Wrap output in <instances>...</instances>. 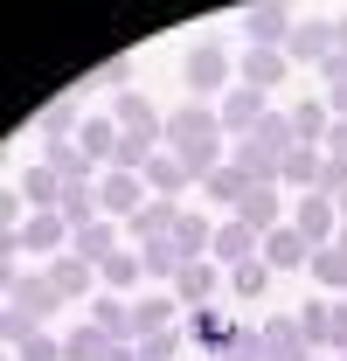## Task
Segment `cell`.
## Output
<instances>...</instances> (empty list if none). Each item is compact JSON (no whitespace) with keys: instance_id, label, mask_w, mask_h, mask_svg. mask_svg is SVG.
<instances>
[{"instance_id":"1","label":"cell","mask_w":347,"mask_h":361,"mask_svg":"<svg viewBox=\"0 0 347 361\" xmlns=\"http://www.w3.org/2000/svg\"><path fill=\"white\" fill-rule=\"evenodd\" d=\"M167 153H181L188 174H195V188H202V174L222 167V118L209 111V104H181V111L167 118Z\"/></svg>"},{"instance_id":"2","label":"cell","mask_w":347,"mask_h":361,"mask_svg":"<svg viewBox=\"0 0 347 361\" xmlns=\"http://www.w3.org/2000/svg\"><path fill=\"white\" fill-rule=\"evenodd\" d=\"M56 306H70L56 285H49V271H7V348H21L28 334H42V319L56 313Z\"/></svg>"},{"instance_id":"3","label":"cell","mask_w":347,"mask_h":361,"mask_svg":"<svg viewBox=\"0 0 347 361\" xmlns=\"http://www.w3.org/2000/svg\"><path fill=\"white\" fill-rule=\"evenodd\" d=\"M181 77H188L195 97H222V90L236 84V63H229V49H222V42H195V49H188V63H181Z\"/></svg>"},{"instance_id":"4","label":"cell","mask_w":347,"mask_h":361,"mask_svg":"<svg viewBox=\"0 0 347 361\" xmlns=\"http://www.w3.org/2000/svg\"><path fill=\"white\" fill-rule=\"evenodd\" d=\"M146 202H153V188H146L139 174H126V167H111V174L97 180V209H104L111 223H132Z\"/></svg>"},{"instance_id":"5","label":"cell","mask_w":347,"mask_h":361,"mask_svg":"<svg viewBox=\"0 0 347 361\" xmlns=\"http://www.w3.org/2000/svg\"><path fill=\"white\" fill-rule=\"evenodd\" d=\"M292 21H299V14L278 7V0H264V7H243V14H236V28L250 35V49H285V42H292Z\"/></svg>"},{"instance_id":"6","label":"cell","mask_w":347,"mask_h":361,"mask_svg":"<svg viewBox=\"0 0 347 361\" xmlns=\"http://www.w3.org/2000/svg\"><path fill=\"white\" fill-rule=\"evenodd\" d=\"M264 111H271V104H264V90H250V84H229V90H222V104H216L222 139H250Z\"/></svg>"},{"instance_id":"7","label":"cell","mask_w":347,"mask_h":361,"mask_svg":"<svg viewBox=\"0 0 347 361\" xmlns=\"http://www.w3.org/2000/svg\"><path fill=\"white\" fill-rule=\"evenodd\" d=\"M63 243H70V223H63L56 209H35L21 229H7V250H42V257H63Z\"/></svg>"},{"instance_id":"8","label":"cell","mask_w":347,"mask_h":361,"mask_svg":"<svg viewBox=\"0 0 347 361\" xmlns=\"http://www.w3.org/2000/svg\"><path fill=\"white\" fill-rule=\"evenodd\" d=\"M292 229H299L312 250H327V243L341 236V209H334L327 195H299V209H292Z\"/></svg>"},{"instance_id":"9","label":"cell","mask_w":347,"mask_h":361,"mask_svg":"<svg viewBox=\"0 0 347 361\" xmlns=\"http://www.w3.org/2000/svg\"><path fill=\"white\" fill-rule=\"evenodd\" d=\"M111 250H126V229L111 223V216H97V223L70 229V257H84V264H104Z\"/></svg>"},{"instance_id":"10","label":"cell","mask_w":347,"mask_h":361,"mask_svg":"<svg viewBox=\"0 0 347 361\" xmlns=\"http://www.w3.org/2000/svg\"><path fill=\"white\" fill-rule=\"evenodd\" d=\"M257 257H264V271H299V264H312V243H305L292 223H278V229L257 243Z\"/></svg>"},{"instance_id":"11","label":"cell","mask_w":347,"mask_h":361,"mask_svg":"<svg viewBox=\"0 0 347 361\" xmlns=\"http://www.w3.org/2000/svg\"><path fill=\"white\" fill-rule=\"evenodd\" d=\"M292 63H327L334 56V21H319V14H299L292 21V42H285Z\"/></svg>"},{"instance_id":"12","label":"cell","mask_w":347,"mask_h":361,"mask_svg":"<svg viewBox=\"0 0 347 361\" xmlns=\"http://www.w3.org/2000/svg\"><path fill=\"white\" fill-rule=\"evenodd\" d=\"M285 77H292V56L285 49H243V63H236V84H250V90H271Z\"/></svg>"},{"instance_id":"13","label":"cell","mask_w":347,"mask_h":361,"mask_svg":"<svg viewBox=\"0 0 347 361\" xmlns=\"http://www.w3.org/2000/svg\"><path fill=\"white\" fill-rule=\"evenodd\" d=\"M49 285L63 292V299H97V264H84V257H49Z\"/></svg>"},{"instance_id":"14","label":"cell","mask_w":347,"mask_h":361,"mask_svg":"<svg viewBox=\"0 0 347 361\" xmlns=\"http://www.w3.org/2000/svg\"><path fill=\"white\" fill-rule=\"evenodd\" d=\"M216 285H222V278H216V264H202V257L174 271V299H181L188 313H195V306H209V299H216Z\"/></svg>"},{"instance_id":"15","label":"cell","mask_w":347,"mask_h":361,"mask_svg":"<svg viewBox=\"0 0 347 361\" xmlns=\"http://www.w3.org/2000/svg\"><path fill=\"white\" fill-rule=\"evenodd\" d=\"M257 243H264L257 229H243V223H222L209 250H216V264H229V271H236V264H257Z\"/></svg>"},{"instance_id":"16","label":"cell","mask_w":347,"mask_h":361,"mask_svg":"<svg viewBox=\"0 0 347 361\" xmlns=\"http://www.w3.org/2000/svg\"><path fill=\"white\" fill-rule=\"evenodd\" d=\"M111 118H118V133H132V139H167V126L153 118V104H146L139 90H126V97L111 104Z\"/></svg>"},{"instance_id":"17","label":"cell","mask_w":347,"mask_h":361,"mask_svg":"<svg viewBox=\"0 0 347 361\" xmlns=\"http://www.w3.org/2000/svg\"><path fill=\"white\" fill-rule=\"evenodd\" d=\"M236 223L257 229V236H271V229L285 223V209H278V188H250V195L236 202Z\"/></svg>"},{"instance_id":"18","label":"cell","mask_w":347,"mask_h":361,"mask_svg":"<svg viewBox=\"0 0 347 361\" xmlns=\"http://www.w3.org/2000/svg\"><path fill=\"white\" fill-rule=\"evenodd\" d=\"M174 223H181V202H174V195H153V202L132 216V236H139V243H160V236H174Z\"/></svg>"},{"instance_id":"19","label":"cell","mask_w":347,"mask_h":361,"mask_svg":"<svg viewBox=\"0 0 347 361\" xmlns=\"http://www.w3.org/2000/svg\"><path fill=\"white\" fill-rule=\"evenodd\" d=\"M139 180H146L153 195H174V202H181V188H195V174H188V160H181V153H153Z\"/></svg>"},{"instance_id":"20","label":"cell","mask_w":347,"mask_h":361,"mask_svg":"<svg viewBox=\"0 0 347 361\" xmlns=\"http://www.w3.org/2000/svg\"><path fill=\"white\" fill-rule=\"evenodd\" d=\"M319 160H327L319 146H292V153H285V167H278V188H299V195H312V188H319Z\"/></svg>"},{"instance_id":"21","label":"cell","mask_w":347,"mask_h":361,"mask_svg":"<svg viewBox=\"0 0 347 361\" xmlns=\"http://www.w3.org/2000/svg\"><path fill=\"white\" fill-rule=\"evenodd\" d=\"M42 167H56L63 180H84L90 167H97V160H90L77 139H42Z\"/></svg>"},{"instance_id":"22","label":"cell","mask_w":347,"mask_h":361,"mask_svg":"<svg viewBox=\"0 0 347 361\" xmlns=\"http://www.w3.org/2000/svg\"><path fill=\"white\" fill-rule=\"evenodd\" d=\"M90 326H104L111 341H132V306H126V292H97V299H90Z\"/></svg>"},{"instance_id":"23","label":"cell","mask_w":347,"mask_h":361,"mask_svg":"<svg viewBox=\"0 0 347 361\" xmlns=\"http://www.w3.org/2000/svg\"><path fill=\"white\" fill-rule=\"evenodd\" d=\"M174 306H181L174 292H153V299H132V341H139V334H167V326H174Z\"/></svg>"},{"instance_id":"24","label":"cell","mask_w":347,"mask_h":361,"mask_svg":"<svg viewBox=\"0 0 347 361\" xmlns=\"http://www.w3.org/2000/svg\"><path fill=\"white\" fill-rule=\"evenodd\" d=\"M63 188H70V180L56 174V167H42V160H35V167H21V202H35V209H56V202H63Z\"/></svg>"},{"instance_id":"25","label":"cell","mask_w":347,"mask_h":361,"mask_svg":"<svg viewBox=\"0 0 347 361\" xmlns=\"http://www.w3.org/2000/svg\"><path fill=\"white\" fill-rule=\"evenodd\" d=\"M56 216H63L70 229L97 223V216H104V209H97V188H90V180H70V188H63V202H56Z\"/></svg>"},{"instance_id":"26","label":"cell","mask_w":347,"mask_h":361,"mask_svg":"<svg viewBox=\"0 0 347 361\" xmlns=\"http://www.w3.org/2000/svg\"><path fill=\"white\" fill-rule=\"evenodd\" d=\"M327 126H334L327 97L319 104H292V146H327Z\"/></svg>"},{"instance_id":"27","label":"cell","mask_w":347,"mask_h":361,"mask_svg":"<svg viewBox=\"0 0 347 361\" xmlns=\"http://www.w3.org/2000/svg\"><path fill=\"white\" fill-rule=\"evenodd\" d=\"M77 146H84L90 160H118V118L104 111V118H84L77 126Z\"/></svg>"},{"instance_id":"28","label":"cell","mask_w":347,"mask_h":361,"mask_svg":"<svg viewBox=\"0 0 347 361\" xmlns=\"http://www.w3.org/2000/svg\"><path fill=\"white\" fill-rule=\"evenodd\" d=\"M202 195H209V202H229V209H236V202L250 195V180H243V167H236V160H222V167H209V174H202Z\"/></svg>"},{"instance_id":"29","label":"cell","mask_w":347,"mask_h":361,"mask_svg":"<svg viewBox=\"0 0 347 361\" xmlns=\"http://www.w3.org/2000/svg\"><path fill=\"white\" fill-rule=\"evenodd\" d=\"M209 243H216V229L202 223L195 209H181V223H174V250H181V264H195V257H202Z\"/></svg>"},{"instance_id":"30","label":"cell","mask_w":347,"mask_h":361,"mask_svg":"<svg viewBox=\"0 0 347 361\" xmlns=\"http://www.w3.org/2000/svg\"><path fill=\"white\" fill-rule=\"evenodd\" d=\"M299 341H305V348H334V299L299 306Z\"/></svg>"},{"instance_id":"31","label":"cell","mask_w":347,"mask_h":361,"mask_svg":"<svg viewBox=\"0 0 347 361\" xmlns=\"http://www.w3.org/2000/svg\"><path fill=\"white\" fill-rule=\"evenodd\" d=\"M97 278H104V292H132V285L146 278V264H139V250H111V257L97 264Z\"/></svg>"},{"instance_id":"32","label":"cell","mask_w":347,"mask_h":361,"mask_svg":"<svg viewBox=\"0 0 347 361\" xmlns=\"http://www.w3.org/2000/svg\"><path fill=\"white\" fill-rule=\"evenodd\" d=\"M77 126H84V118H77V97H56V104L35 111V133H42V139H70Z\"/></svg>"},{"instance_id":"33","label":"cell","mask_w":347,"mask_h":361,"mask_svg":"<svg viewBox=\"0 0 347 361\" xmlns=\"http://www.w3.org/2000/svg\"><path fill=\"white\" fill-rule=\"evenodd\" d=\"M139 264H146V278H167L181 271V250H174V236H160V243H139Z\"/></svg>"},{"instance_id":"34","label":"cell","mask_w":347,"mask_h":361,"mask_svg":"<svg viewBox=\"0 0 347 361\" xmlns=\"http://www.w3.org/2000/svg\"><path fill=\"white\" fill-rule=\"evenodd\" d=\"M104 348H111V334H104V326H77V334L63 341V361H97Z\"/></svg>"},{"instance_id":"35","label":"cell","mask_w":347,"mask_h":361,"mask_svg":"<svg viewBox=\"0 0 347 361\" xmlns=\"http://www.w3.org/2000/svg\"><path fill=\"white\" fill-rule=\"evenodd\" d=\"M312 278H319V285H347V243L312 250Z\"/></svg>"},{"instance_id":"36","label":"cell","mask_w":347,"mask_h":361,"mask_svg":"<svg viewBox=\"0 0 347 361\" xmlns=\"http://www.w3.org/2000/svg\"><path fill=\"white\" fill-rule=\"evenodd\" d=\"M312 195H327V202L347 195V153H327V160H319V188H312Z\"/></svg>"},{"instance_id":"37","label":"cell","mask_w":347,"mask_h":361,"mask_svg":"<svg viewBox=\"0 0 347 361\" xmlns=\"http://www.w3.org/2000/svg\"><path fill=\"white\" fill-rule=\"evenodd\" d=\"M174 355H181V334L174 326L167 334H139V361H174Z\"/></svg>"},{"instance_id":"38","label":"cell","mask_w":347,"mask_h":361,"mask_svg":"<svg viewBox=\"0 0 347 361\" xmlns=\"http://www.w3.org/2000/svg\"><path fill=\"white\" fill-rule=\"evenodd\" d=\"M229 285H236L243 299H257L264 285H271V271H264V257H257V264H236V271H229Z\"/></svg>"},{"instance_id":"39","label":"cell","mask_w":347,"mask_h":361,"mask_svg":"<svg viewBox=\"0 0 347 361\" xmlns=\"http://www.w3.org/2000/svg\"><path fill=\"white\" fill-rule=\"evenodd\" d=\"M14 361H63V341H49V334H28V341L14 348Z\"/></svg>"},{"instance_id":"40","label":"cell","mask_w":347,"mask_h":361,"mask_svg":"<svg viewBox=\"0 0 347 361\" xmlns=\"http://www.w3.org/2000/svg\"><path fill=\"white\" fill-rule=\"evenodd\" d=\"M90 84H132V56H111L104 70H90Z\"/></svg>"},{"instance_id":"41","label":"cell","mask_w":347,"mask_h":361,"mask_svg":"<svg viewBox=\"0 0 347 361\" xmlns=\"http://www.w3.org/2000/svg\"><path fill=\"white\" fill-rule=\"evenodd\" d=\"M319 153H347V118H334V126H327V146H319Z\"/></svg>"},{"instance_id":"42","label":"cell","mask_w":347,"mask_h":361,"mask_svg":"<svg viewBox=\"0 0 347 361\" xmlns=\"http://www.w3.org/2000/svg\"><path fill=\"white\" fill-rule=\"evenodd\" d=\"M97 361H139V341H111V348H104Z\"/></svg>"},{"instance_id":"43","label":"cell","mask_w":347,"mask_h":361,"mask_svg":"<svg viewBox=\"0 0 347 361\" xmlns=\"http://www.w3.org/2000/svg\"><path fill=\"white\" fill-rule=\"evenodd\" d=\"M327 111H334V118H347V84H334V90H327Z\"/></svg>"},{"instance_id":"44","label":"cell","mask_w":347,"mask_h":361,"mask_svg":"<svg viewBox=\"0 0 347 361\" xmlns=\"http://www.w3.org/2000/svg\"><path fill=\"white\" fill-rule=\"evenodd\" d=\"M334 49L347 56V14H334Z\"/></svg>"},{"instance_id":"45","label":"cell","mask_w":347,"mask_h":361,"mask_svg":"<svg viewBox=\"0 0 347 361\" xmlns=\"http://www.w3.org/2000/svg\"><path fill=\"white\" fill-rule=\"evenodd\" d=\"M334 209H341V223H347V195H341V202H334Z\"/></svg>"},{"instance_id":"46","label":"cell","mask_w":347,"mask_h":361,"mask_svg":"<svg viewBox=\"0 0 347 361\" xmlns=\"http://www.w3.org/2000/svg\"><path fill=\"white\" fill-rule=\"evenodd\" d=\"M341 361H347V355H341Z\"/></svg>"}]
</instances>
